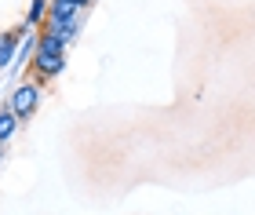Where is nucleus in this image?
<instances>
[{"mask_svg":"<svg viewBox=\"0 0 255 215\" xmlns=\"http://www.w3.org/2000/svg\"><path fill=\"white\" fill-rule=\"evenodd\" d=\"M40 99H44V84L37 81V77H29V81H22V84L11 88L7 106L15 109V117H18V120H29L33 113L40 109Z\"/></svg>","mask_w":255,"mask_h":215,"instance_id":"nucleus-1","label":"nucleus"},{"mask_svg":"<svg viewBox=\"0 0 255 215\" xmlns=\"http://www.w3.org/2000/svg\"><path fill=\"white\" fill-rule=\"evenodd\" d=\"M62 70H66V55H51V51H40L37 48V55H33V77H37L40 84L62 77Z\"/></svg>","mask_w":255,"mask_h":215,"instance_id":"nucleus-2","label":"nucleus"},{"mask_svg":"<svg viewBox=\"0 0 255 215\" xmlns=\"http://www.w3.org/2000/svg\"><path fill=\"white\" fill-rule=\"evenodd\" d=\"M22 33H26V26H15V29H4V33H0V73L15 66L18 48H22Z\"/></svg>","mask_w":255,"mask_h":215,"instance_id":"nucleus-3","label":"nucleus"},{"mask_svg":"<svg viewBox=\"0 0 255 215\" xmlns=\"http://www.w3.org/2000/svg\"><path fill=\"white\" fill-rule=\"evenodd\" d=\"M80 18V7L73 0H51V11H48V22L44 26H66V22Z\"/></svg>","mask_w":255,"mask_h":215,"instance_id":"nucleus-4","label":"nucleus"},{"mask_svg":"<svg viewBox=\"0 0 255 215\" xmlns=\"http://www.w3.org/2000/svg\"><path fill=\"white\" fill-rule=\"evenodd\" d=\"M48 11H51V0H29V7H26V15H22L18 26H26V29H40L44 22H48Z\"/></svg>","mask_w":255,"mask_h":215,"instance_id":"nucleus-5","label":"nucleus"},{"mask_svg":"<svg viewBox=\"0 0 255 215\" xmlns=\"http://www.w3.org/2000/svg\"><path fill=\"white\" fill-rule=\"evenodd\" d=\"M18 124H22V120L15 117V109L4 103V106H0V142H11V139H15Z\"/></svg>","mask_w":255,"mask_h":215,"instance_id":"nucleus-6","label":"nucleus"},{"mask_svg":"<svg viewBox=\"0 0 255 215\" xmlns=\"http://www.w3.org/2000/svg\"><path fill=\"white\" fill-rule=\"evenodd\" d=\"M73 4H77L80 11H84V7H91V0H73Z\"/></svg>","mask_w":255,"mask_h":215,"instance_id":"nucleus-7","label":"nucleus"},{"mask_svg":"<svg viewBox=\"0 0 255 215\" xmlns=\"http://www.w3.org/2000/svg\"><path fill=\"white\" fill-rule=\"evenodd\" d=\"M4 146H7V142H0V161H4Z\"/></svg>","mask_w":255,"mask_h":215,"instance_id":"nucleus-8","label":"nucleus"}]
</instances>
